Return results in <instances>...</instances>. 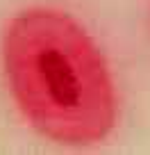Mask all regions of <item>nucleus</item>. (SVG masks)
Masks as SVG:
<instances>
[{
    "mask_svg": "<svg viewBox=\"0 0 150 155\" xmlns=\"http://www.w3.org/2000/svg\"><path fill=\"white\" fill-rule=\"evenodd\" d=\"M0 55L11 96L39 135L89 146L116 128L118 96L105 55L71 14L18 12L2 32Z\"/></svg>",
    "mask_w": 150,
    "mask_h": 155,
    "instance_id": "1",
    "label": "nucleus"
}]
</instances>
